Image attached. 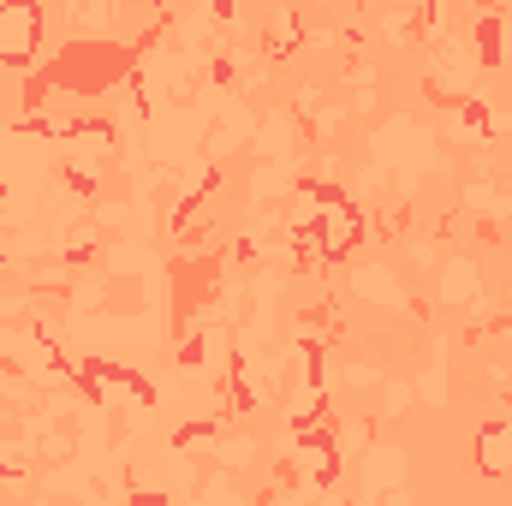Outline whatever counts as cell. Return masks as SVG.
<instances>
[{
    "mask_svg": "<svg viewBox=\"0 0 512 506\" xmlns=\"http://www.w3.org/2000/svg\"><path fill=\"white\" fill-rule=\"evenodd\" d=\"M316 239H322V251H352L358 245V215L340 203V197H322V227H316Z\"/></svg>",
    "mask_w": 512,
    "mask_h": 506,
    "instance_id": "7a4b0ae2",
    "label": "cell"
},
{
    "mask_svg": "<svg viewBox=\"0 0 512 506\" xmlns=\"http://www.w3.org/2000/svg\"><path fill=\"white\" fill-rule=\"evenodd\" d=\"M36 30H42L36 6H0V60H24L36 48Z\"/></svg>",
    "mask_w": 512,
    "mask_h": 506,
    "instance_id": "6da1fadb",
    "label": "cell"
}]
</instances>
